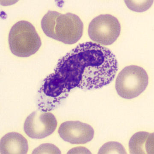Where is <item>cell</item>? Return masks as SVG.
I'll return each instance as SVG.
<instances>
[{
	"label": "cell",
	"mask_w": 154,
	"mask_h": 154,
	"mask_svg": "<svg viewBox=\"0 0 154 154\" xmlns=\"http://www.w3.org/2000/svg\"><path fill=\"white\" fill-rule=\"evenodd\" d=\"M118 70L116 57L99 44H80L59 61L55 76L69 92L77 87L98 89L113 81Z\"/></svg>",
	"instance_id": "6da1fadb"
},
{
	"label": "cell",
	"mask_w": 154,
	"mask_h": 154,
	"mask_svg": "<svg viewBox=\"0 0 154 154\" xmlns=\"http://www.w3.org/2000/svg\"><path fill=\"white\" fill-rule=\"evenodd\" d=\"M45 34L66 44H74L82 36L83 24L78 16L71 13L61 14L49 11L41 21Z\"/></svg>",
	"instance_id": "7a4b0ae2"
},
{
	"label": "cell",
	"mask_w": 154,
	"mask_h": 154,
	"mask_svg": "<svg viewBox=\"0 0 154 154\" xmlns=\"http://www.w3.org/2000/svg\"><path fill=\"white\" fill-rule=\"evenodd\" d=\"M8 42L12 54L20 57H28L34 54L42 45L40 37L34 26L26 21H18L13 25Z\"/></svg>",
	"instance_id": "3957f363"
},
{
	"label": "cell",
	"mask_w": 154,
	"mask_h": 154,
	"mask_svg": "<svg viewBox=\"0 0 154 154\" xmlns=\"http://www.w3.org/2000/svg\"><path fill=\"white\" fill-rule=\"evenodd\" d=\"M148 80V76L144 69L137 65H130L119 73L115 87L119 96L126 99H131L145 90Z\"/></svg>",
	"instance_id": "277c9868"
},
{
	"label": "cell",
	"mask_w": 154,
	"mask_h": 154,
	"mask_svg": "<svg viewBox=\"0 0 154 154\" xmlns=\"http://www.w3.org/2000/svg\"><path fill=\"white\" fill-rule=\"evenodd\" d=\"M121 31L120 22L116 17L109 14L97 16L89 25L88 35L93 41L109 45L116 41Z\"/></svg>",
	"instance_id": "5b68a950"
},
{
	"label": "cell",
	"mask_w": 154,
	"mask_h": 154,
	"mask_svg": "<svg viewBox=\"0 0 154 154\" xmlns=\"http://www.w3.org/2000/svg\"><path fill=\"white\" fill-rule=\"evenodd\" d=\"M58 122L53 114L39 109L30 114L24 122L25 134L30 138L42 139L53 133Z\"/></svg>",
	"instance_id": "8992f818"
},
{
	"label": "cell",
	"mask_w": 154,
	"mask_h": 154,
	"mask_svg": "<svg viewBox=\"0 0 154 154\" xmlns=\"http://www.w3.org/2000/svg\"><path fill=\"white\" fill-rule=\"evenodd\" d=\"M58 132L61 138L73 144L87 143L92 140L94 135V131L91 125L78 121L62 123Z\"/></svg>",
	"instance_id": "52a82bcc"
},
{
	"label": "cell",
	"mask_w": 154,
	"mask_h": 154,
	"mask_svg": "<svg viewBox=\"0 0 154 154\" xmlns=\"http://www.w3.org/2000/svg\"><path fill=\"white\" fill-rule=\"evenodd\" d=\"M28 150V142L20 134L15 132H10L1 139V154H27Z\"/></svg>",
	"instance_id": "ba28073f"
},
{
	"label": "cell",
	"mask_w": 154,
	"mask_h": 154,
	"mask_svg": "<svg viewBox=\"0 0 154 154\" xmlns=\"http://www.w3.org/2000/svg\"><path fill=\"white\" fill-rule=\"evenodd\" d=\"M130 154H153L154 133L140 131L134 134L129 142Z\"/></svg>",
	"instance_id": "9c48e42d"
},
{
	"label": "cell",
	"mask_w": 154,
	"mask_h": 154,
	"mask_svg": "<svg viewBox=\"0 0 154 154\" xmlns=\"http://www.w3.org/2000/svg\"><path fill=\"white\" fill-rule=\"evenodd\" d=\"M98 154H127L121 143L117 142H109L100 149Z\"/></svg>",
	"instance_id": "30bf717a"
},
{
	"label": "cell",
	"mask_w": 154,
	"mask_h": 154,
	"mask_svg": "<svg viewBox=\"0 0 154 154\" xmlns=\"http://www.w3.org/2000/svg\"><path fill=\"white\" fill-rule=\"evenodd\" d=\"M153 1H125L126 5L130 10L137 12L147 11L152 5Z\"/></svg>",
	"instance_id": "8fae6325"
},
{
	"label": "cell",
	"mask_w": 154,
	"mask_h": 154,
	"mask_svg": "<svg viewBox=\"0 0 154 154\" xmlns=\"http://www.w3.org/2000/svg\"><path fill=\"white\" fill-rule=\"evenodd\" d=\"M61 151L52 144L45 143L35 149L32 154H61Z\"/></svg>",
	"instance_id": "7c38bea8"
}]
</instances>
